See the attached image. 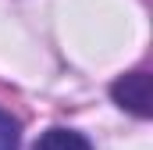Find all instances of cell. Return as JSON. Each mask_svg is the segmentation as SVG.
Here are the masks:
<instances>
[{"mask_svg":"<svg viewBox=\"0 0 153 150\" xmlns=\"http://www.w3.org/2000/svg\"><path fill=\"white\" fill-rule=\"evenodd\" d=\"M32 150H93V147H89V140L82 132H75V129H46L36 140Z\"/></svg>","mask_w":153,"mask_h":150,"instance_id":"7a4b0ae2","label":"cell"},{"mask_svg":"<svg viewBox=\"0 0 153 150\" xmlns=\"http://www.w3.org/2000/svg\"><path fill=\"white\" fill-rule=\"evenodd\" d=\"M111 97H114L125 111L139 114V118H150V114H153V107H150V75H146V72L121 75L114 86H111Z\"/></svg>","mask_w":153,"mask_h":150,"instance_id":"6da1fadb","label":"cell"},{"mask_svg":"<svg viewBox=\"0 0 153 150\" xmlns=\"http://www.w3.org/2000/svg\"><path fill=\"white\" fill-rule=\"evenodd\" d=\"M22 143V125H18V118H11V114L0 107V150H18Z\"/></svg>","mask_w":153,"mask_h":150,"instance_id":"3957f363","label":"cell"}]
</instances>
